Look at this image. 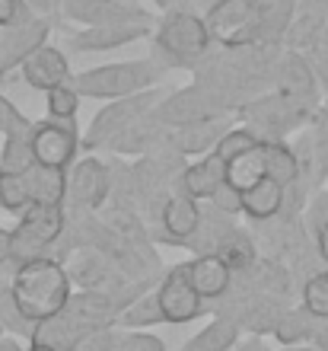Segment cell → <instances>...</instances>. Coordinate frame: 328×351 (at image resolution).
Wrapping results in <instances>:
<instances>
[{
    "label": "cell",
    "mask_w": 328,
    "mask_h": 351,
    "mask_svg": "<svg viewBox=\"0 0 328 351\" xmlns=\"http://www.w3.org/2000/svg\"><path fill=\"white\" fill-rule=\"evenodd\" d=\"M36 13L23 3V0H0V29L3 26H16V23H26Z\"/></svg>",
    "instance_id": "cell-44"
},
{
    "label": "cell",
    "mask_w": 328,
    "mask_h": 351,
    "mask_svg": "<svg viewBox=\"0 0 328 351\" xmlns=\"http://www.w3.org/2000/svg\"><path fill=\"white\" fill-rule=\"evenodd\" d=\"M67 223L64 208H45V204H29L16 217V227H10L13 250H10V265L51 256L55 243L61 240Z\"/></svg>",
    "instance_id": "cell-6"
},
{
    "label": "cell",
    "mask_w": 328,
    "mask_h": 351,
    "mask_svg": "<svg viewBox=\"0 0 328 351\" xmlns=\"http://www.w3.org/2000/svg\"><path fill=\"white\" fill-rule=\"evenodd\" d=\"M112 192V169L99 154H86L67 169V198L64 211L67 214H99L109 204Z\"/></svg>",
    "instance_id": "cell-8"
},
{
    "label": "cell",
    "mask_w": 328,
    "mask_h": 351,
    "mask_svg": "<svg viewBox=\"0 0 328 351\" xmlns=\"http://www.w3.org/2000/svg\"><path fill=\"white\" fill-rule=\"evenodd\" d=\"M163 96H166L163 86H153V90L134 93V96L109 99L92 115L90 128L80 134V154H109V147L115 144V138H118L121 131L128 128L131 121L140 119V115H147Z\"/></svg>",
    "instance_id": "cell-4"
},
{
    "label": "cell",
    "mask_w": 328,
    "mask_h": 351,
    "mask_svg": "<svg viewBox=\"0 0 328 351\" xmlns=\"http://www.w3.org/2000/svg\"><path fill=\"white\" fill-rule=\"evenodd\" d=\"M169 77L166 67H160L153 58H134V61H112V64H99L90 71L71 77V86L80 93V99H121V96H134V93L163 86Z\"/></svg>",
    "instance_id": "cell-3"
},
{
    "label": "cell",
    "mask_w": 328,
    "mask_h": 351,
    "mask_svg": "<svg viewBox=\"0 0 328 351\" xmlns=\"http://www.w3.org/2000/svg\"><path fill=\"white\" fill-rule=\"evenodd\" d=\"M64 313L77 332L86 339L96 329H109V326H118V304L112 300V294L99 291V287H77L64 304Z\"/></svg>",
    "instance_id": "cell-17"
},
{
    "label": "cell",
    "mask_w": 328,
    "mask_h": 351,
    "mask_svg": "<svg viewBox=\"0 0 328 351\" xmlns=\"http://www.w3.org/2000/svg\"><path fill=\"white\" fill-rule=\"evenodd\" d=\"M156 300H160V310H163V323L169 326L194 323L198 316L207 313V300L188 285L182 262H175L163 271L160 285H156Z\"/></svg>",
    "instance_id": "cell-11"
},
{
    "label": "cell",
    "mask_w": 328,
    "mask_h": 351,
    "mask_svg": "<svg viewBox=\"0 0 328 351\" xmlns=\"http://www.w3.org/2000/svg\"><path fill=\"white\" fill-rule=\"evenodd\" d=\"M303 55H306V61H310L312 74H316V80H319V86H322V96H325L328 93V48L312 45L310 51H303Z\"/></svg>",
    "instance_id": "cell-45"
},
{
    "label": "cell",
    "mask_w": 328,
    "mask_h": 351,
    "mask_svg": "<svg viewBox=\"0 0 328 351\" xmlns=\"http://www.w3.org/2000/svg\"><path fill=\"white\" fill-rule=\"evenodd\" d=\"M201 3H204V7H207V3H214V0H201Z\"/></svg>",
    "instance_id": "cell-59"
},
{
    "label": "cell",
    "mask_w": 328,
    "mask_h": 351,
    "mask_svg": "<svg viewBox=\"0 0 328 351\" xmlns=\"http://www.w3.org/2000/svg\"><path fill=\"white\" fill-rule=\"evenodd\" d=\"M29 131H32V119L19 121L16 128H10L7 134H3V144H0V169H3V173L26 176L29 169L36 167Z\"/></svg>",
    "instance_id": "cell-25"
},
{
    "label": "cell",
    "mask_w": 328,
    "mask_h": 351,
    "mask_svg": "<svg viewBox=\"0 0 328 351\" xmlns=\"http://www.w3.org/2000/svg\"><path fill=\"white\" fill-rule=\"evenodd\" d=\"M214 45L239 48L249 42H258V19H262V3L258 0H214L201 13Z\"/></svg>",
    "instance_id": "cell-7"
},
{
    "label": "cell",
    "mask_w": 328,
    "mask_h": 351,
    "mask_svg": "<svg viewBox=\"0 0 328 351\" xmlns=\"http://www.w3.org/2000/svg\"><path fill=\"white\" fill-rule=\"evenodd\" d=\"M29 198L32 204H45V208H64L67 198V169L55 167H32L26 173Z\"/></svg>",
    "instance_id": "cell-24"
},
{
    "label": "cell",
    "mask_w": 328,
    "mask_h": 351,
    "mask_svg": "<svg viewBox=\"0 0 328 351\" xmlns=\"http://www.w3.org/2000/svg\"><path fill=\"white\" fill-rule=\"evenodd\" d=\"M312 345H316V348H322V351H328V319H319V323H316Z\"/></svg>",
    "instance_id": "cell-50"
},
{
    "label": "cell",
    "mask_w": 328,
    "mask_h": 351,
    "mask_svg": "<svg viewBox=\"0 0 328 351\" xmlns=\"http://www.w3.org/2000/svg\"><path fill=\"white\" fill-rule=\"evenodd\" d=\"M3 335H7V329H3V326H0V339H3Z\"/></svg>",
    "instance_id": "cell-58"
},
{
    "label": "cell",
    "mask_w": 328,
    "mask_h": 351,
    "mask_svg": "<svg viewBox=\"0 0 328 351\" xmlns=\"http://www.w3.org/2000/svg\"><path fill=\"white\" fill-rule=\"evenodd\" d=\"M153 3H156L160 10H169V0H153Z\"/></svg>",
    "instance_id": "cell-57"
},
{
    "label": "cell",
    "mask_w": 328,
    "mask_h": 351,
    "mask_svg": "<svg viewBox=\"0 0 328 351\" xmlns=\"http://www.w3.org/2000/svg\"><path fill=\"white\" fill-rule=\"evenodd\" d=\"M312 112L316 109H303L297 102L283 99L274 90L258 93L255 99H249L242 109L236 112V119L255 134L262 144L268 141H287L293 131H300L310 125Z\"/></svg>",
    "instance_id": "cell-5"
},
{
    "label": "cell",
    "mask_w": 328,
    "mask_h": 351,
    "mask_svg": "<svg viewBox=\"0 0 328 351\" xmlns=\"http://www.w3.org/2000/svg\"><path fill=\"white\" fill-rule=\"evenodd\" d=\"M233 125V119H207V121H194V125H182V128H169L166 134V144L188 157H204L214 150V144L220 141V134Z\"/></svg>",
    "instance_id": "cell-22"
},
{
    "label": "cell",
    "mask_w": 328,
    "mask_h": 351,
    "mask_svg": "<svg viewBox=\"0 0 328 351\" xmlns=\"http://www.w3.org/2000/svg\"><path fill=\"white\" fill-rule=\"evenodd\" d=\"M153 58L160 67H166L169 74L173 71H188L192 74L198 61L214 48L204 16H198L194 10L179 7V10H163V16L153 23Z\"/></svg>",
    "instance_id": "cell-1"
},
{
    "label": "cell",
    "mask_w": 328,
    "mask_h": 351,
    "mask_svg": "<svg viewBox=\"0 0 328 351\" xmlns=\"http://www.w3.org/2000/svg\"><path fill=\"white\" fill-rule=\"evenodd\" d=\"M217 256L227 262L229 268H233V275H236V271H249V268L262 259V256H258L255 240H252V233L242 230V227H236V230L229 233L227 240L220 243Z\"/></svg>",
    "instance_id": "cell-33"
},
{
    "label": "cell",
    "mask_w": 328,
    "mask_h": 351,
    "mask_svg": "<svg viewBox=\"0 0 328 351\" xmlns=\"http://www.w3.org/2000/svg\"><path fill=\"white\" fill-rule=\"evenodd\" d=\"M29 342L48 345V348H55V351H77L83 342V335L77 332V326H73L71 319H67V313L61 310V313L45 316V319L32 323Z\"/></svg>",
    "instance_id": "cell-27"
},
{
    "label": "cell",
    "mask_w": 328,
    "mask_h": 351,
    "mask_svg": "<svg viewBox=\"0 0 328 351\" xmlns=\"http://www.w3.org/2000/svg\"><path fill=\"white\" fill-rule=\"evenodd\" d=\"M55 32V23L45 16H32L26 23H16V26H3L0 29V84L7 80L13 71L23 67L36 48H42Z\"/></svg>",
    "instance_id": "cell-16"
},
{
    "label": "cell",
    "mask_w": 328,
    "mask_h": 351,
    "mask_svg": "<svg viewBox=\"0 0 328 351\" xmlns=\"http://www.w3.org/2000/svg\"><path fill=\"white\" fill-rule=\"evenodd\" d=\"M312 246H316V252H319L322 268L328 271V223H322L319 230L312 233Z\"/></svg>",
    "instance_id": "cell-48"
},
{
    "label": "cell",
    "mask_w": 328,
    "mask_h": 351,
    "mask_svg": "<svg viewBox=\"0 0 328 351\" xmlns=\"http://www.w3.org/2000/svg\"><path fill=\"white\" fill-rule=\"evenodd\" d=\"M121 339V326H109V329H96L80 342L77 351H115Z\"/></svg>",
    "instance_id": "cell-42"
},
{
    "label": "cell",
    "mask_w": 328,
    "mask_h": 351,
    "mask_svg": "<svg viewBox=\"0 0 328 351\" xmlns=\"http://www.w3.org/2000/svg\"><path fill=\"white\" fill-rule=\"evenodd\" d=\"M229 351H268V348H264L262 335H249L246 342H242V339H239V342L233 345V348H229Z\"/></svg>",
    "instance_id": "cell-51"
},
{
    "label": "cell",
    "mask_w": 328,
    "mask_h": 351,
    "mask_svg": "<svg viewBox=\"0 0 328 351\" xmlns=\"http://www.w3.org/2000/svg\"><path fill=\"white\" fill-rule=\"evenodd\" d=\"M10 250H13V237L7 227H0V268H13L10 265Z\"/></svg>",
    "instance_id": "cell-49"
},
{
    "label": "cell",
    "mask_w": 328,
    "mask_h": 351,
    "mask_svg": "<svg viewBox=\"0 0 328 351\" xmlns=\"http://www.w3.org/2000/svg\"><path fill=\"white\" fill-rule=\"evenodd\" d=\"M19 74H23V84L32 86V90L45 93L51 90V86H61V84H71V61H67V51L64 48L51 45V42H45L42 48H36L32 55L23 61V67H19Z\"/></svg>",
    "instance_id": "cell-18"
},
{
    "label": "cell",
    "mask_w": 328,
    "mask_h": 351,
    "mask_svg": "<svg viewBox=\"0 0 328 351\" xmlns=\"http://www.w3.org/2000/svg\"><path fill=\"white\" fill-rule=\"evenodd\" d=\"M19 121H26V115L19 112V106H13V102L0 93V134H7L10 128H16Z\"/></svg>",
    "instance_id": "cell-46"
},
{
    "label": "cell",
    "mask_w": 328,
    "mask_h": 351,
    "mask_svg": "<svg viewBox=\"0 0 328 351\" xmlns=\"http://www.w3.org/2000/svg\"><path fill=\"white\" fill-rule=\"evenodd\" d=\"M283 204V185H277L274 179L264 176L258 185H252L249 192H242V217L249 223H262L277 217Z\"/></svg>",
    "instance_id": "cell-28"
},
{
    "label": "cell",
    "mask_w": 328,
    "mask_h": 351,
    "mask_svg": "<svg viewBox=\"0 0 328 351\" xmlns=\"http://www.w3.org/2000/svg\"><path fill=\"white\" fill-rule=\"evenodd\" d=\"M156 19H137V23H112V26H83L77 32H67V51L73 55H102L115 48L144 42L153 32Z\"/></svg>",
    "instance_id": "cell-12"
},
{
    "label": "cell",
    "mask_w": 328,
    "mask_h": 351,
    "mask_svg": "<svg viewBox=\"0 0 328 351\" xmlns=\"http://www.w3.org/2000/svg\"><path fill=\"white\" fill-rule=\"evenodd\" d=\"M264 176L274 179L277 185H283V189L303 179L300 160H297V154H293L287 141H268L264 144Z\"/></svg>",
    "instance_id": "cell-31"
},
{
    "label": "cell",
    "mask_w": 328,
    "mask_h": 351,
    "mask_svg": "<svg viewBox=\"0 0 328 351\" xmlns=\"http://www.w3.org/2000/svg\"><path fill=\"white\" fill-rule=\"evenodd\" d=\"M118 326L121 329H153V326H163V310H160V300H156V287L153 291H144L140 297H134V300L121 310Z\"/></svg>",
    "instance_id": "cell-34"
},
{
    "label": "cell",
    "mask_w": 328,
    "mask_h": 351,
    "mask_svg": "<svg viewBox=\"0 0 328 351\" xmlns=\"http://www.w3.org/2000/svg\"><path fill=\"white\" fill-rule=\"evenodd\" d=\"M10 271H13V268H0V326H3L10 335L26 339V342H29L32 323H29L26 316L19 313L16 297H13V287H10Z\"/></svg>",
    "instance_id": "cell-35"
},
{
    "label": "cell",
    "mask_w": 328,
    "mask_h": 351,
    "mask_svg": "<svg viewBox=\"0 0 328 351\" xmlns=\"http://www.w3.org/2000/svg\"><path fill=\"white\" fill-rule=\"evenodd\" d=\"M185 278L188 285L198 291L204 300H217V297L227 294V287L233 285V268L220 259L217 252H207V256H192L188 262H182Z\"/></svg>",
    "instance_id": "cell-21"
},
{
    "label": "cell",
    "mask_w": 328,
    "mask_h": 351,
    "mask_svg": "<svg viewBox=\"0 0 328 351\" xmlns=\"http://www.w3.org/2000/svg\"><path fill=\"white\" fill-rule=\"evenodd\" d=\"M0 351H26V345H23V339H16V335H3L0 339Z\"/></svg>",
    "instance_id": "cell-52"
},
{
    "label": "cell",
    "mask_w": 328,
    "mask_h": 351,
    "mask_svg": "<svg viewBox=\"0 0 328 351\" xmlns=\"http://www.w3.org/2000/svg\"><path fill=\"white\" fill-rule=\"evenodd\" d=\"M310 141H312V189H319L328 179V93L322 96L319 109L310 119Z\"/></svg>",
    "instance_id": "cell-32"
},
{
    "label": "cell",
    "mask_w": 328,
    "mask_h": 351,
    "mask_svg": "<svg viewBox=\"0 0 328 351\" xmlns=\"http://www.w3.org/2000/svg\"><path fill=\"white\" fill-rule=\"evenodd\" d=\"M303 223H306L310 237L319 230L322 223H328V192H322V189L312 192V198L306 202V211H303Z\"/></svg>",
    "instance_id": "cell-41"
},
{
    "label": "cell",
    "mask_w": 328,
    "mask_h": 351,
    "mask_svg": "<svg viewBox=\"0 0 328 351\" xmlns=\"http://www.w3.org/2000/svg\"><path fill=\"white\" fill-rule=\"evenodd\" d=\"M58 19L73 26H112V23L153 19V13L144 3H131V0H61Z\"/></svg>",
    "instance_id": "cell-14"
},
{
    "label": "cell",
    "mask_w": 328,
    "mask_h": 351,
    "mask_svg": "<svg viewBox=\"0 0 328 351\" xmlns=\"http://www.w3.org/2000/svg\"><path fill=\"white\" fill-rule=\"evenodd\" d=\"M255 144H258V138L246 128V125H242V121H239V125H229V128L220 134V141L214 144V150H210V154L227 163L229 157H236V154H242V150H249V147H255Z\"/></svg>",
    "instance_id": "cell-39"
},
{
    "label": "cell",
    "mask_w": 328,
    "mask_h": 351,
    "mask_svg": "<svg viewBox=\"0 0 328 351\" xmlns=\"http://www.w3.org/2000/svg\"><path fill=\"white\" fill-rule=\"evenodd\" d=\"M64 265H67V275H71V285H77V287L112 291V287L125 278L118 268H115V262L102 250H77Z\"/></svg>",
    "instance_id": "cell-19"
},
{
    "label": "cell",
    "mask_w": 328,
    "mask_h": 351,
    "mask_svg": "<svg viewBox=\"0 0 328 351\" xmlns=\"http://www.w3.org/2000/svg\"><path fill=\"white\" fill-rule=\"evenodd\" d=\"M192 0H169V10H179V7H188Z\"/></svg>",
    "instance_id": "cell-56"
},
{
    "label": "cell",
    "mask_w": 328,
    "mask_h": 351,
    "mask_svg": "<svg viewBox=\"0 0 328 351\" xmlns=\"http://www.w3.org/2000/svg\"><path fill=\"white\" fill-rule=\"evenodd\" d=\"M264 179V144L258 141L255 147L242 150L236 157H229L223 163V182L233 185L236 192H249L252 185Z\"/></svg>",
    "instance_id": "cell-26"
},
{
    "label": "cell",
    "mask_w": 328,
    "mask_h": 351,
    "mask_svg": "<svg viewBox=\"0 0 328 351\" xmlns=\"http://www.w3.org/2000/svg\"><path fill=\"white\" fill-rule=\"evenodd\" d=\"M198 223H201V202H194V198H188L185 192L175 189V192L163 202L160 214H156L153 230H150V240L163 243V246L188 250L192 237L198 233Z\"/></svg>",
    "instance_id": "cell-13"
},
{
    "label": "cell",
    "mask_w": 328,
    "mask_h": 351,
    "mask_svg": "<svg viewBox=\"0 0 328 351\" xmlns=\"http://www.w3.org/2000/svg\"><path fill=\"white\" fill-rule=\"evenodd\" d=\"M210 204H214V208H220L223 214H229V217H242V192H236V189H233V185H227V182L214 192Z\"/></svg>",
    "instance_id": "cell-43"
},
{
    "label": "cell",
    "mask_w": 328,
    "mask_h": 351,
    "mask_svg": "<svg viewBox=\"0 0 328 351\" xmlns=\"http://www.w3.org/2000/svg\"><path fill=\"white\" fill-rule=\"evenodd\" d=\"M300 304L310 310L312 316H319V319H328V271H316L310 275L306 281L300 285Z\"/></svg>",
    "instance_id": "cell-37"
},
{
    "label": "cell",
    "mask_w": 328,
    "mask_h": 351,
    "mask_svg": "<svg viewBox=\"0 0 328 351\" xmlns=\"http://www.w3.org/2000/svg\"><path fill=\"white\" fill-rule=\"evenodd\" d=\"M220 185H223V160L214 157V154H204L198 163H185L175 189L194 198V202H210Z\"/></svg>",
    "instance_id": "cell-23"
},
{
    "label": "cell",
    "mask_w": 328,
    "mask_h": 351,
    "mask_svg": "<svg viewBox=\"0 0 328 351\" xmlns=\"http://www.w3.org/2000/svg\"><path fill=\"white\" fill-rule=\"evenodd\" d=\"M166 134H169V128L150 109L147 115H140V119L131 121L128 128L121 131L118 138H115V144L109 147V154H115V157H147L156 147H163Z\"/></svg>",
    "instance_id": "cell-20"
},
{
    "label": "cell",
    "mask_w": 328,
    "mask_h": 351,
    "mask_svg": "<svg viewBox=\"0 0 328 351\" xmlns=\"http://www.w3.org/2000/svg\"><path fill=\"white\" fill-rule=\"evenodd\" d=\"M58 3H61V0H58Z\"/></svg>",
    "instance_id": "cell-61"
},
{
    "label": "cell",
    "mask_w": 328,
    "mask_h": 351,
    "mask_svg": "<svg viewBox=\"0 0 328 351\" xmlns=\"http://www.w3.org/2000/svg\"><path fill=\"white\" fill-rule=\"evenodd\" d=\"M271 90L283 99L297 102L303 109H319L322 102V86L312 74L310 61L303 51H290V48H283L281 61L274 67V77H271Z\"/></svg>",
    "instance_id": "cell-15"
},
{
    "label": "cell",
    "mask_w": 328,
    "mask_h": 351,
    "mask_svg": "<svg viewBox=\"0 0 328 351\" xmlns=\"http://www.w3.org/2000/svg\"><path fill=\"white\" fill-rule=\"evenodd\" d=\"M10 287H13L19 313L26 316L29 323H38V319H45V316L61 313L67 304V297L73 294L67 265L51 259V256L13 265V271H10Z\"/></svg>",
    "instance_id": "cell-2"
},
{
    "label": "cell",
    "mask_w": 328,
    "mask_h": 351,
    "mask_svg": "<svg viewBox=\"0 0 328 351\" xmlns=\"http://www.w3.org/2000/svg\"><path fill=\"white\" fill-rule=\"evenodd\" d=\"M153 115L163 121L166 128H182V125H194V121H207V119H236L227 109V102L217 99L207 86L188 84L175 93H166L163 99L153 106Z\"/></svg>",
    "instance_id": "cell-9"
},
{
    "label": "cell",
    "mask_w": 328,
    "mask_h": 351,
    "mask_svg": "<svg viewBox=\"0 0 328 351\" xmlns=\"http://www.w3.org/2000/svg\"><path fill=\"white\" fill-rule=\"evenodd\" d=\"M131 3H140V0H131Z\"/></svg>",
    "instance_id": "cell-60"
},
{
    "label": "cell",
    "mask_w": 328,
    "mask_h": 351,
    "mask_svg": "<svg viewBox=\"0 0 328 351\" xmlns=\"http://www.w3.org/2000/svg\"><path fill=\"white\" fill-rule=\"evenodd\" d=\"M80 125L77 119H38L32 121L29 141H32V157L38 167L71 169L80 160Z\"/></svg>",
    "instance_id": "cell-10"
},
{
    "label": "cell",
    "mask_w": 328,
    "mask_h": 351,
    "mask_svg": "<svg viewBox=\"0 0 328 351\" xmlns=\"http://www.w3.org/2000/svg\"><path fill=\"white\" fill-rule=\"evenodd\" d=\"M283 351H322V348H316L312 342H306V345H293V348H283Z\"/></svg>",
    "instance_id": "cell-54"
},
{
    "label": "cell",
    "mask_w": 328,
    "mask_h": 351,
    "mask_svg": "<svg viewBox=\"0 0 328 351\" xmlns=\"http://www.w3.org/2000/svg\"><path fill=\"white\" fill-rule=\"evenodd\" d=\"M115 351H166V342L150 329H121Z\"/></svg>",
    "instance_id": "cell-40"
},
{
    "label": "cell",
    "mask_w": 328,
    "mask_h": 351,
    "mask_svg": "<svg viewBox=\"0 0 328 351\" xmlns=\"http://www.w3.org/2000/svg\"><path fill=\"white\" fill-rule=\"evenodd\" d=\"M80 102H83L80 93L73 90L71 84H61V86L45 90V112H48V119H77Z\"/></svg>",
    "instance_id": "cell-38"
},
{
    "label": "cell",
    "mask_w": 328,
    "mask_h": 351,
    "mask_svg": "<svg viewBox=\"0 0 328 351\" xmlns=\"http://www.w3.org/2000/svg\"><path fill=\"white\" fill-rule=\"evenodd\" d=\"M29 204H32V198H29L26 176L3 173V169H0V211H7V214H13V217H19Z\"/></svg>",
    "instance_id": "cell-36"
},
{
    "label": "cell",
    "mask_w": 328,
    "mask_h": 351,
    "mask_svg": "<svg viewBox=\"0 0 328 351\" xmlns=\"http://www.w3.org/2000/svg\"><path fill=\"white\" fill-rule=\"evenodd\" d=\"M297 13H306V16H316L325 23L328 19V0H297Z\"/></svg>",
    "instance_id": "cell-47"
},
{
    "label": "cell",
    "mask_w": 328,
    "mask_h": 351,
    "mask_svg": "<svg viewBox=\"0 0 328 351\" xmlns=\"http://www.w3.org/2000/svg\"><path fill=\"white\" fill-rule=\"evenodd\" d=\"M26 351H55V348H48V345H38V342H29Z\"/></svg>",
    "instance_id": "cell-55"
},
{
    "label": "cell",
    "mask_w": 328,
    "mask_h": 351,
    "mask_svg": "<svg viewBox=\"0 0 328 351\" xmlns=\"http://www.w3.org/2000/svg\"><path fill=\"white\" fill-rule=\"evenodd\" d=\"M316 323H319V316H312L306 306H283L281 319L274 326V342L281 345V348H293V345H306L312 342V332H316Z\"/></svg>",
    "instance_id": "cell-29"
},
{
    "label": "cell",
    "mask_w": 328,
    "mask_h": 351,
    "mask_svg": "<svg viewBox=\"0 0 328 351\" xmlns=\"http://www.w3.org/2000/svg\"><path fill=\"white\" fill-rule=\"evenodd\" d=\"M316 45L328 48V19H325V23H322V29H319V36H316Z\"/></svg>",
    "instance_id": "cell-53"
},
{
    "label": "cell",
    "mask_w": 328,
    "mask_h": 351,
    "mask_svg": "<svg viewBox=\"0 0 328 351\" xmlns=\"http://www.w3.org/2000/svg\"><path fill=\"white\" fill-rule=\"evenodd\" d=\"M239 339H242V329H239L233 319L214 316V319H210L204 329H198V335H192L179 351H229Z\"/></svg>",
    "instance_id": "cell-30"
}]
</instances>
